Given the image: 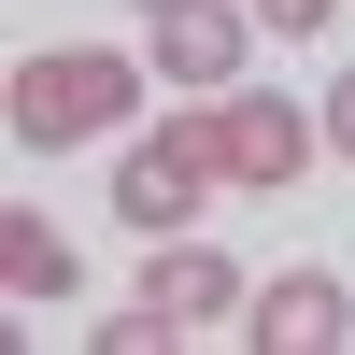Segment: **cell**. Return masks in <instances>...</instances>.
I'll list each match as a JSON object with an SVG mask.
<instances>
[{
	"label": "cell",
	"instance_id": "cell-1",
	"mask_svg": "<svg viewBox=\"0 0 355 355\" xmlns=\"http://www.w3.org/2000/svg\"><path fill=\"white\" fill-rule=\"evenodd\" d=\"M0 114H15L28 157H71V142H100L114 114H142V71H128V57H100V43H43V57H15Z\"/></svg>",
	"mask_w": 355,
	"mask_h": 355
},
{
	"label": "cell",
	"instance_id": "cell-2",
	"mask_svg": "<svg viewBox=\"0 0 355 355\" xmlns=\"http://www.w3.org/2000/svg\"><path fill=\"white\" fill-rule=\"evenodd\" d=\"M199 142H214V185H299L313 171V142H327V114H299V100H270V85H214L199 100Z\"/></svg>",
	"mask_w": 355,
	"mask_h": 355
},
{
	"label": "cell",
	"instance_id": "cell-3",
	"mask_svg": "<svg viewBox=\"0 0 355 355\" xmlns=\"http://www.w3.org/2000/svg\"><path fill=\"white\" fill-rule=\"evenodd\" d=\"M242 313V270L227 256H199V242H171V256H142V284H128V327H100L114 355H142V341H185V327H227Z\"/></svg>",
	"mask_w": 355,
	"mask_h": 355
},
{
	"label": "cell",
	"instance_id": "cell-4",
	"mask_svg": "<svg viewBox=\"0 0 355 355\" xmlns=\"http://www.w3.org/2000/svg\"><path fill=\"white\" fill-rule=\"evenodd\" d=\"M199 185H214V142H199V114H185V128H142L128 157H114V214H128L142 242H171V227L199 214Z\"/></svg>",
	"mask_w": 355,
	"mask_h": 355
},
{
	"label": "cell",
	"instance_id": "cell-5",
	"mask_svg": "<svg viewBox=\"0 0 355 355\" xmlns=\"http://www.w3.org/2000/svg\"><path fill=\"white\" fill-rule=\"evenodd\" d=\"M242 57H256V15H242V0H157V85L214 100V85H242Z\"/></svg>",
	"mask_w": 355,
	"mask_h": 355
},
{
	"label": "cell",
	"instance_id": "cell-6",
	"mask_svg": "<svg viewBox=\"0 0 355 355\" xmlns=\"http://www.w3.org/2000/svg\"><path fill=\"white\" fill-rule=\"evenodd\" d=\"M327 341H341V284H327V270L256 284V355H327Z\"/></svg>",
	"mask_w": 355,
	"mask_h": 355
},
{
	"label": "cell",
	"instance_id": "cell-7",
	"mask_svg": "<svg viewBox=\"0 0 355 355\" xmlns=\"http://www.w3.org/2000/svg\"><path fill=\"white\" fill-rule=\"evenodd\" d=\"M0 284H15V313H28V299H71L85 270H71V242H57L43 214H0Z\"/></svg>",
	"mask_w": 355,
	"mask_h": 355
},
{
	"label": "cell",
	"instance_id": "cell-8",
	"mask_svg": "<svg viewBox=\"0 0 355 355\" xmlns=\"http://www.w3.org/2000/svg\"><path fill=\"white\" fill-rule=\"evenodd\" d=\"M327 15H341V0H256V28H284V43H313Z\"/></svg>",
	"mask_w": 355,
	"mask_h": 355
},
{
	"label": "cell",
	"instance_id": "cell-9",
	"mask_svg": "<svg viewBox=\"0 0 355 355\" xmlns=\"http://www.w3.org/2000/svg\"><path fill=\"white\" fill-rule=\"evenodd\" d=\"M327 157H341V171H355V71H341V85H327Z\"/></svg>",
	"mask_w": 355,
	"mask_h": 355
}]
</instances>
